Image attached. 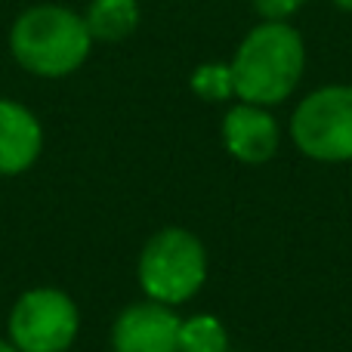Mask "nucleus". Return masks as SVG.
Instances as JSON below:
<instances>
[{
  "label": "nucleus",
  "instance_id": "nucleus-9",
  "mask_svg": "<svg viewBox=\"0 0 352 352\" xmlns=\"http://www.w3.org/2000/svg\"><path fill=\"white\" fill-rule=\"evenodd\" d=\"M84 22L96 41H121L140 22V6L136 0H93Z\"/></svg>",
  "mask_w": 352,
  "mask_h": 352
},
{
  "label": "nucleus",
  "instance_id": "nucleus-12",
  "mask_svg": "<svg viewBox=\"0 0 352 352\" xmlns=\"http://www.w3.org/2000/svg\"><path fill=\"white\" fill-rule=\"evenodd\" d=\"M300 3H303V0H254L256 12H260L263 19H269V22L287 19L294 10H300Z\"/></svg>",
  "mask_w": 352,
  "mask_h": 352
},
{
  "label": "nucleus",
  "instance_id": "nucleus-3",
  "mask_svg": "<svg viewBox=\"0 0 352 352\" xmlns=\"http://www.w3.org/2000/svg\"><path fill=\"white\" fill-rule=\"evenodd\" d=\"M207 278V254L186 229H164L142 248L140 285L152 300L176 306L188 300Z\"/></svg>",
  "mask_w": 352,
  "mask_h": 352
},
{
  "label": "nucleus",
  "instance_id": "nucleus-2",
  "mask_svg": "<svg viewBox=\"0 0 352 352\" xmlns=\"http://www.w3.org/2000/svg\"><path fill=\"white\" fill-rule=\"evenodd\" d=\"M87 22L62 6H34L12 25V56L41 78L72 74L90 53Z\"/></svg>",
  "mask_w": 352,
  "mask_h": 352
},
{
  "label": "nucleus",
  "instance_id": "nucleus-10",
  "mask_svg": "<svg viewBox=\"0 0 352 352\" xmlns=\"http://www.w3.org/2000/svg\"><path fill=\"white\" fill-rule=\"evenodd\" d=\"M229 337L213 316H195L179 324V352H226Z\"/></svg>",
  "mask_w": 352,
  "mask_h": 352
},
{
  "label": "nucleus",
  "instance_id": "nucleus-13",
  "mask_svg": "<svg viewBox=\"0 0 352 352\" xmlns=\"http://www.w3.org/2000/svg\"><path fill=\"white\" fill-rule=\"evenodd\" d=\"M0 352H19V349L12 346V343H3V340H0Z\"/></svg>",
  "mask_w": 352,
  "mask_h": 352
},
{
  "label": "nucleus",
  "instance_id": "nucleus-8",
  "mask_svg": "<svg viewBox=\"0 0 352 352\" xmlns=\"http://www.w3.org/2000/svg\"><path fill=\"white\" fill-rule=\"evenodd\" d=\"M41 124L19 102L0 99V173H22L41 155Z\"/></svg>",
  "mask_w": 352,
  "mask_h": 352
},
{
  "label": "nucleus",
  "instance_id": "nucleus-6",
  "mask_svg": "<svg viewBox=\"0 0 352 352\" xmlns=\"http://www.w3.org/2000/svg\"><path fill=\"white\" fill-rule=\"evenodd\" d=\"M179 318L167 303H133L111 328L115 352H179Z\"/></svg>",
  "mask_w": 352,
  "mask_h": 352
},
{
  "label": "nucleus",
  "instance_id": "nucleus-1",
  "mask_svg": "<svg viewBox=\"0 0 352 352\" xmlns=\"http://www.w3.org/2000/svg\"><path fill=\"white\" fill-rule=\"evenodd\" d=\"M303 74V41L285 22L254 28L232 62L235 93L250 105L285 102Z\"/></svg>",
  "mask_w": 352,
  "mask_h": 352
},
{
  "label": "nucleus",
  "instance_id": "nucleus-7",
  "mask_svg": "<svg viewBox=\"0 0 352 352\" xmlns=\"http://www.w3.org/2000/svg\"><path fill=\"white\" fill-rule=\"evenodd\" d=\"M226 148L244 164H263L278 148V124L269 111L244 102L226 115L223 121Z\"/></svg>",
  "mask_w": 352,
  "mask_h": 352
},
{
  "label": "nucleus",
  "instance_id": "nucleus-5",
  "mask_svg": "<svg viewBox=\"0 0 352 352\" xmlns=\"http://www.w3.org/2000/svg\"><path fill=\"white\" fill-rule=\"evenodd\" d=\"M10 337L19 352H65L78 337V306L53 287L22 294L12 306Z\"/></svg>",
  "mask_w": 352,
  "mask_h": 352
},
{
  "label": "nucleus",
  "instance_id": "nucleus-11",
  "mask_svg": "<svg viewBox=\"0 0 352 352\" xmlns=\"http://www.w3.org/2000/svg\"><path fill=\"white\" fill-rule=\"evenodd\" d=\"M192 90L198 93L201 99H210V102L229 99L232 93H235L232 65H201L198 72L192 74Z\"/></svg>",
  "mask_w": 352,
  "mask_h": 352
},
{
  "label": "nucleus",
  "instance_id": "nucleus-4",
  "mask_svg": "<svg viewBox=\"0 0 352 352\" xmlns=\"http://www.w3.org/2000/svg\"><path fill=\"white\" fill-rule=\"evenodd\" d=\"M291 136L316 161L352 158V87H324L300 102Z\"/></svg>",
  "mask_w": 352,
  "mask_h": 352
}]
</instances>
